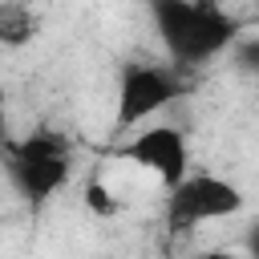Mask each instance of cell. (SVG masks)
Returning <instances> with one entry per match:
<instances>
[{"label": "cell", "instance_id": "cell-4", "mask_svg": "<svg viewBox=\"0 0 259 259\" xmlns=\"http://www.w3.org/2000/svg\"><path fill=\"white\" fill-rule=\"evenodd\" d=\"M178 93H182L178 65H130L117 85V109H113L117 130H134V125L150 121Z\"/></svg>", "mask_w": 259, "mask_h": 259}, {"label": "cell", "instance_id": "cell-8", "mask_svg": "<svg viewBox=\"0 0 259 259\" xmlns=\"http://www.w3.org/2000/svg\"><path fill=\"white\" fill-rule=\"evenodd\" d=\"M235 49V61H239V69H259V40H235L231 45Z\"/></svg>", "mask_w": 259, "mask_h": 259}, {"label": "cell", "instance_id": "cell-3", "mask_svg": "<svg viewBox=\"0 0 259 259\" xmlns=\"http://www.w3.org/2000/svg\"><path fill=\"white\" fill-rule=\"evenodd\" d=\"M239 210H243V190L231 178H219V174H186L166 194V223L174 231L235 219Z\"/></svg>", "mask_w": 259, "mask_h": 259}, {"label": "cell", "instance_id": "cell-2", "mask_svg": "<svg viewBox=\"0 0 259 259\" xmlns=\"http://www.w3.org/2000/svg\"><path fill=\"white\" fill-rule=\"evenodd\" d=\"M4 170L20 198L45 202L73 174V150L61 134H28L20 142H4Z\"/></svg>", "mask_w": 259, "mask_h": 259}, {"label": "cell", "instance_id": "cell-1", "mask_svg": "<svg viewBox=\"0 0 259 259\" xmlns=\"http://www.w3.org/2000/svg\"><path fill=\"white\" fill-rule=\"evenodd\" d=\"M150 24L178 69H198L239 40L235 16L206 0H150Z\"/></svg>", "mask_w": 259, "mask_h": 259}, {"label": "cell", "instance_id": "cell-10", "mask_svg": "<svg viewBox=\"0 0 259 259\" xmlns=\"http://www.w3.org/2000/svg\"><path fill=\"white\" fill-rule=\"evenodd\" d=\"M4 142H8V138H4V113H0V146H4Z\"/></svg>", "mask_w": 259, "mask_h": 259}, {"label": "cell", "instance_id": "cell-7", "mask_svg": "<svg viewBox=\"0 0 259 259\" xmlns=\"http://www.w3.org/2000/svg\"><path fill=\"white\" fill-rule=\"evenodd\" d=\"M85 210L97 214V219H113V214H117V198L109 194L105 182H89V186H85Z\"/></svg>", "mask_w": 259, "mask_h": 259}, {"label": "cell", "instance_id": "cell-9", "mask_svg": "<svg viewBox=\"0 0 259 259\" xmlns=\"http://www.w3.org/2000/svg\"><path fill=\"white\" fill-rule=\"evenodd\" d=\"M243 247H247V251L259 259V227H251V231H247V243H243Z\"/></svg>", "mask_w": 259, "mask_h": 259}, {"label": "cell", "instance_id": "cell-6", "mask_svg": "<svg viewBox=\"0 0 259 259\" xmlns=\"http://www.w3.org/2000/svg\"><path fill=\"white\" fill-rule=\"evenodd\" d=\"M36 36V16L24 4H0V45L20 49Z\"/></svg>", "mask_w": 259, "mask_h": 259}, {"label": "cell", "instance_id": "cell-5", "mask_svg": "<svg viewBox=\"0 0 259 259\" xmlns=\"http://www.w3.org/2000/svg\"><path fill=\"white\" fill-rule=\"evenodd\" d=\"M121 158L134 162L138 170L154 174L166 190L178 186L190 174V150H186V134L178 125H146V130H138L121 146Z\"/></svg>", "mask_w": 259, "mask_h": 259}]
</instances>
